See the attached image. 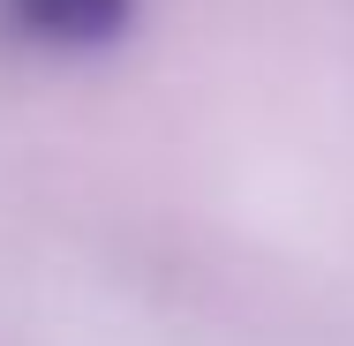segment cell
<instances>
[{
    "label": "cell",
    "mask_w": 354,
    "mask_h": 346,
    "mask_svg": "<svg viewBox=\"0 0 354 346\" xmlns=\"http://www.w3.org/2000/svg\"><path fill=\"white\" fill-rule=\"evenodd\" d=\"M136 0H0V23L46 53H98L129 30Z\"/></svg>",
    "instance_id": "cell-1"
}]
</instances>
